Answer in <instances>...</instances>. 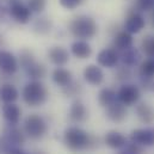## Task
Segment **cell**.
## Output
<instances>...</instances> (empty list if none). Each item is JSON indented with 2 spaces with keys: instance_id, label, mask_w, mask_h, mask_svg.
<instances>
[{
  "instance_id": "11",
  "label": "cell",
  "mask_w": 154,
  "mask_h": 154,
  "mask_svg": "<svg viewBox=\"0 0 154 154\" xmlns=\"http://www.w3.org/2000/svg\"><path fill=\"white\" fill-rule=\"evenodd\" d=\"M145 18L140 12H131L128 14L124 22V30L129 34H139L145 28Z\"/></svg>"
},
{
  "instance_id": "9",
  "label": "cell",
  "mask_w": 154,
  "mask_h": 154,
  "mask_svg": "<svg viewBox=\"0 0 154 154\" xmlns=\"http://www.w3.org/2000/svg\"><path fill=\"white\" fill-rule=\"evenodd\" d=\"M130 140L141 145L142 147H152L154 146V128H140L133 130L130 134Z\"/></svg>"
},
{
  "instance_id": "18",
  "label": "cell",
  "mask_w": 154,
  "mask_h": 154,
  "mask_svg": "<svg viewBox=\"0 0 154 154\" xmlns=\"http://www.w3.org/2000/svg\"><path fill=\"white\" fill-rule=\"evenodd\" d=\"M71 51L72 54L80 60H84V59H88L92 54V48L91 45L88 44L87 41H84V39H77L72 43L71 45Z\"/></svg>"
},
{
  "instance_id": "35",
  "label": "cell",
  "mask_w": 154,
  "mask_h": 154,
  "mask_svg": "<svg viewBox=\"0 0 154 154\" xmlns=\"http://www.w3.org/2000/svg\"><path fill=\"white\" fill-rule=\"evenodd\" d=\"M12 148V145L7 140V137L1 133L0 134V154H6Z\"/></svg>"
},
{
  "instance_id": "23",
  "label": "cell",
  "mask_w": 154,
  "mask_h": 154,
  "mask_svg": "<svg viewBox=\"0 0 154 154\" xmlns=\"http://www.w3.org/2000/svg\"><path fill=\"white\" fill-rule=\"evenodd\" d=\"M119 59H121V61H122V63L124 66L130 68V67H134V66H136L139 63V61H140V53H139V50L136 48L130 47V48H128V49L122 51Z\"/></svg>"
},
{
  "instance_id": "26",
  "label": "cell",
  "mask_w": 154,
  "mask_h": 154,
  "mask_svg": "<svg viewBox=\"0 0 154 154\" xmlns=\"http://www.w3.org/2000/svg\"><path fill=\"white\" fill-rule=\"evenodd\" d=\"M51 26H53V23L49 18L39 17L37 19H35L32 24V30L38 35H47L51 30Z\"/></svg>"
},
{
  "instance_id": "15",
  "label": "cell",
  "mask_w": 154,
  "mask_h": 154,
  "mask_svg": "<svg viewBox=\"0 0 154 154\" xmlns=\"http://www.w3.org/2000/svg\"><path fill=\"white\" fill-rule=\"evenodd\" d=\"M2 117L7 124L17 125L22 118V110L16 103L4 104L2 106Z\"/></svg>"
},
{
  "instance_id": "40",
  "label": "cell",
  "mask_w": 154,
  "mask_h": 154,
  "mask_svg": "<svg viewBox=\"0 0 154 154\" xmlns=\"http://www.w3.org/2000/svg\"><path fill=\"white\" fill-rule=\"evenodd\" d=\"M10 1V4H12V2H18V1H22V0H8Z\"/></svg>"
},
{
  "instance_id": "37",
  "label": "cell",
  "mask_w": 154,
  "mask_h": 154,
  "mask_svg": "<svg viewBox=\"0 0 154 154\" xmlns=\"http://www.w3.org/2000/svg\"><path fill=\"white\" fill-rule=\"evenodd\" d=\"M7 13H8V8H6L4 5L0 4V23L5 19V17H6Z\"/></svg>"
},
{
  "instance_id": "22",
  "label": "cell",
  "mask_w": 154,
  "mask_h": 154,
  "mask_svg": "<svg viewBox=\"0 0 154 154\" xmlns=\"http://www.w3.org/2000/svg\"><path fill=\"white\" fill-rule=\"evenodd\" d=\"M51 78H53V81L57 85V86H66L68 85L69 82L73 81V75L71 73V71L63 68V67H57L53 71V74H51Z\"/></svg>"
},
{
  "instance_id": "30",
  "label": "cell",
  "mask_w": 154,
  "mask_h": 154,
  "mask_svg": "<svg viewBox=\"0 0 154 154\" xmlns=\"http://www.w3.org/2000/svg\"><path fill=\"white\" fill-rule=\"evenodd\" d=\"M80 92H81V85L78 81H74V80L72 82H69L68 85L62 87V93L66 97H75Z\"/></svg>"
},
{
  "instance_id": "41",
  "label": "cell",
  "mask_w": 154,
  "mask_h": 154,
  "mask_svg": "<svg viewBox=\"0 0 154 154\" xmlns=\"http://www.w3.org/2000/svg\"><path fill=\"white\" fill-rule=\"evenodd\" d=\"M151 91H153L154 92V81H153V84H152V88H151Z\"/></svg>"
},
{
  "instance_id": "5",
  "label": "cell",
  "mask_w": 154,
  "mask_h": 154,
  "mask_svg": "<svg viewBox=\"0 0 154 154\" xmlns=\"http://www.w3.org/2000/svg\"><path fill=\"white\" fill-rule=\"evenodd\" d=\"M141 97L140 88L133 84H124L117 92V99L125 106H131L139 102Z\"/></svg>"
},
{
  "instance_id": "19",
  "label": "cell",
  "mask_w": 154,
  "mask_h": 154,
  "mask_svg": "<svg viewBox=\"0 0 154 154\" xmlns=\"http://www.w3.org/2000/svg\"><path fill=\"white\" fill-rule=\"evenodd\" d=\"M136 115L139 119L145 124L154 123V108L148 103H140L136 106Z\"/></svg>"
},
{
  "instance_id": "36",
  "label": "cell",
  "mask_w": 154,
  "mask_h": 154,
  "mask_svg": "<svg viewBox=\"0 0 154 154\" xmlns=\"http://www.w3.org/2000/svg\"><path fill=\"white\" fill-rule=\"evenodd\" d=\"M6 154H30V153H28L26 151H24L22 147H12Z\"/></svg>"
},
{
  "instance_id": "6",
  "label": "cell",
  "mask_w": 154,
  "mask_h": 154,
  "mask_svg": "<svg viewBox=\"0 0 154 154\" xmlns=\"http://www.w3.org/2000/svg\"><path fill=\"white\" fill-rule=\"evenodd\" d=\"M8 14L12 17V19L19 24H28L31 19L32 12L28 7V5H24L22 1L12 2L8 7Z\"/></svg>"
},
{
  "instance_id": "13",
  "label": "cell",
  "mask_w": 154,
  "mask_h": 154,
  "mask_svg": "<svg viewBox=\"0 0 154 154\" xmlns=\"http://www.w3.org/2000/svg\"><path fill=\"white\" fill-rule=\"evenodd\" d=\"M127 106L123 105L121 102H115L114 104L109 105L108 108H105V116L108 119H110L111 122L115 123H121L127 117Z\"/></svg>"
},
{
  "instance_id": "14",
  "label": "cell",
  "mask_w": 154,
  "mask_h": 154,
  "mask_svg": "<svg viewBox=\"0 0 154 154\" xmlns=\"http://www.w3.org/2000/svg\"><path fill=\"white\" fill-rule=\"evenodd\" d=\"M48 57L51 63L57 67H62L69 61V53L63 47H51L48 50Z\"/></svg>"
},
{
  "instance_id": "4",
  "label": "cell",
  "mask_w": 154,
  "mask_h": 154,
  "mask_svg": "<svg viewBox=\"0 0 154 154\" xmlns=\"http://www.w3.org/2000/svg\"><path fill=\"white\" fill-rule=\"evenodd\" d=\"M23 130L28 137L32 140H39L45 135L48 130V125L42 116L37 114H31L25 118Z\"/></svg>"
},
{
  "instance_id": "20",
  "label": "cell",
  "mask_w": 154,
  "mask_h": 154,
  "mask_svg": "<svg viewBox=\"0 0 154 154\" xmlns=\"http://www.w3.org/2000/svg\"><path fill=\"white\" fill-rule=\"evenodd\" d=\"M130 47H133V36L128 31H118L114 36V48L116 50L123 51Z\"/></svg>"
},
{
  "instance_id": "33",
  "label": "cell",
  "mask_w": 154,
  "mask_h": 154,
  "mask_svg": "<svg viewBox=\"0 0 154 154\" xmlns=\"http://www.w3.org/2000/svg\"><path fill=\"white\" fill-rule=\"evenodd\" d=\"M59 1L60 5L66 10H74L84 2V0H59Z\"/></svg>"
},
{
  "instance_id": "27",
  "label": "cell",
  "mask_w": 154,
  "mask_h": 154,
  "mask_svg": "<svg viewBox=\"0 0 154 154\" xmlns=\"http://www.w3.org/2000/svg\"><path fill=\"white\" fill-rule=\"evenodd\" d=\"M18 61H19V67H22L24 71L30 67L34 62H36L35 60V55L31 50L29 49H22L19 51V57H18Z\"/></svg>"
},
{
  "instance_id": "7",
  "label": "cell",
  "mask_w": 154,
  "mask_h": 154,
  "mask_svg": "<svg viewBox=\"0 0 154 154\" xmlns=\"http://www.w3.org/2000/svg\"><path fill=\"white\" fill-rule=\"evenodd\" d=\"M19 68L18 59L8 50L0 49V69L7 75H13Z\"/></svg>"
},
{
  "instance_id": "25",
  "label": "cell",
  "mask_w": 154,
  "mask_h": 154,
  "mask_svg": "<svg viewBox=\"0 0 154 154\" xmlns=\"http://www.w3.org/2000/svg\"><path fill=\"white\" fill-rule=\"evenodd\" d=\"M26 75L30 78L31 80H41L45 77L47 74V68L43 63H39V62H34L30 67H28L25 71Z\"/></svg>"
},
{
  "instance_id": "1",
  "label": "cell",
  "mask_w": 154,
  "mask_h": 154,
  "mask_svg": "<svg viewBox=\"0 0 154 154\" xmlns=\"http://www.w3.org/2000/svg\"><path fill=\"white\" fill-rule=\"evenodd\" d=\"M99 137L90 135L86 130L79 127H69L63 133L65 146L74 153L93 151L99 147Z\"/></svg>"
},
{
  "instance_id": "21",
  "label": "cell",
  "mask_w": 154,
  "mask_h": 154,
  "mask_svg": "<svg viewBox=\"0 0 154 154\" xmlns=\"http://www.w3.org/2000/svg\"><path fill=\"white\" fill-rule=\"evenodd\" d=\"M19 97V92L17 87L12 84H4L0 87V99L4 102V104L14 103Z\"/></svg>"
},
{
  "instance_id": "3",
  "label": "cell",
  "mask_w": 154,
  "mask_h": 154,
  "mask_svg": "<svg viewBox=\"0 0 154 154\" xmlns=\"http://www.w3.org/2000/svg\"><path fill=\"white\" fill-rule=\"evenodd\" d=\"M22 97L26 105L36 108L47 102L48 91L39 80H31L23 87Z\"/></svg>"
},
{
  "instance_id": "38",
  "label": "cell",
  "mask_w": 154,
  "mask_h": 154,
  "mask_svg": "<svg viewBox=\"0 0 154 154\" xmlns=\"http://www.w3.org/2000/svg\"><path fill=\"white\" fill-rule=\"evenodd\" d=\"M117 154H134V153H133V152H130L129 149H127V148L124 147V149H122L121 152H118Z\"/></svg>"
},
{
  "instance_id": "2",
  "label": "cell",
  "mask_w": 154,
  "mask_h": 154,
  "mask_svg": "<svg viewBox=\"0 0 154 154\" xmlns=\"http://www.w3.org/2000/svg\"><path fill=\"white\" fill-rule=\"evenodd\" d=\"M69 32L77 39L88 41L97 35L98 25L92 17L81 14L69 23Z\"/></svg>"
},
{
  "instance_id": "31",
  "label": "cell",
  "mask_w": 154,
  "mask_h": 154,
  "mask_svg": "<svg viewBox=\"0 0 154 154\" xmlns=\"http://www.w3.org/2000/svg\"><path fill=\"white\" fill-rule=\"evenodd\" d=\"M26 5L32 13H41L45 8L47 0H28Z\"/></svg>"
},
{
  "instance_id": "12",
  "label": "cell",
  "mask_w": 154,
  "mask_h": 154,
  "mask_svg": "<svg viewBox=\"0 0 154 154\" xmlns=\"http://www.w3.org/2000/svg\"><path fill=\"white\" fill-rule=\"evenodd\" d=\"M82 77L85 81L92 86H98L104 80V73L103 69L97 65H88L85 67L82 72Z\"/></svg>"
},
{
  "instance_id": "39",
  "label": "cell",
  "mask_w": 154,
  "mask_h": 154,
  "mask_svg": "<svg viewBox=\"0 0 154 154\" xmlns=\"http://www.w3.org/2000/svg\"><path fill=\"white\" fill-rule=\"evenodd\" d=\"M32 154H47L45 152H43V151H37V152H35V153Z\"/></svg>"
},
{
  "instance_id": "10",
  "label": "cell",
  "mask_w": 154,
  "mask_h": 154,
  "mask_svg": "<svg viewBox=\"0 0 154 154\" xmlns=\"http://www.w3.org/2000/svg\"><path fill=\"white\" fill-rule=\"evenodd\" d=\"M119 61V54L118 50L115 48H105L100 50L97 55V63L102 67L112 68Z\"/></svg>"
},
{
  "instance_id": "29",
  "label": "cell",
  "mask_w": 154,
  "mask_h": 154,
  "mask_svg": "<svg viewBox=\"0 0 154 154\" xmlns=\"http://www.w3.org/2000/svg\"><path fill=\"white\" fill-rule=\"evenodd\" d=\"M141 49L142 51L148 56L154 57V36L153 35H147L141 41Z\"/></svg>"
},
{
  "instance_id": "34",
  "label": "cell",
  "mask_w": 154,
  "mask_h": 154,
  "mask_svg": "<svg viewBox=\"0 0 154 154\" xmlns=\"http://www.w3.org/2000/svg\"><path fill=\"white\" fill-rule=\"evenodd\" d=\"M136 6L140 11H151L154 7V0H136Z\"/></svg>"
},
{
  "instance_id": "42",
  "label": "cell",
  "mask_w": 154,
  "mask_h": 154,
  "mask_svg": "<svg viewBox=\"0 0 154 154\" xmlns=\"http://www.w3.org/2000/svg\"><path fill=\"white\" fill-rule=\"evenodd\" d=\"M152 20H153V25H154V13H153V16H152Z\"/></svg>"
},
{
  "instance_id": "8",
  "label": "cell",
  "mask_w": 154,
  "mask_h": 154,
  "mask_svg": "<svg viewBox=\"0 0 154 154\" xmlns=\"http://www.w3.org/2000/svg\"><path fill=\"white\" fill-rule=\"evenodd\" d=\"M2 134L7 137L12 147H23L26 141V134L17 125H11L6 123V125L2 129Z\"/></svg>"
},
{
  "instance_id": "24",
  "label": "cell",
  "mask_w": 154,
  "mask_h": 154,
  "mask_svg": "<svg viewBox=\"0 0 154 154\" xmlns=\"http://www.w3.org/2000/svg\"><path fill=\"white\" fill-rule=\"evenodd\" d=\"M117 100H118L117 99V93L112 88L105 87V88H102L98 93V103L103 108H108L109 105L114 104Z\"/></svg>"
},
{
  "instance_id": "32",
  "label": "cell",
  "mask_w": 154,
  "mask_h": 154,
  "mask_svg": "<svg viewBox=\"0 0 154 154\" xmlns=\"http://www.w3.org/2000/svg\"><path fill=\"white\" fill-rule=\"evenodd\" d=\"M115 78L118 81H127V80H129L131 78V71H130V68L127 67V66H124V65L121 66V67H118L115 73Z\"/></svg>"
},
{
  "instance_id": "17",
  "label": "cell",
  "mask_w": 154,
  "mask_h": 154,
  "mask_svg": "<svg viewBox=\"0 0 154 154\" xmlns=\"http://www.w3.org/2000/svg\"><path fill=\"white\" fill-rule=\"evenodd\" d=\"M104 142L108 147L112 148V149H121V148H124L125 145L128 143L127 141V137L119 133V131H116V130H110L106 133L105 137H104Z\"/></svg>"
},
{
  "instance_id": "16",
  "label": "cell",
  "mask_w": 154,
  "mask_h": 154,
  "mask_svg": "<svg viewBox=\"0 0 154 154\" xmlns=\"http://www.w3.org/2000/svg\"><path fill=\"white\" fill-rule=\"evenodd\" d=\"M68 116H69V119L74 123H82L87 119L88 117V111L85 106V104L81 102V100H74L69 108V112H68Z\"/></svg>"
},
{
  "instance_id": "28",
  "label": "cell",
  "mask_w": 154,
  "mask_h": 154,
  "mask_svg": "<svg viewBox=\"0 0 154 154\" xmlns=\"http://www.w3.org/2000/svg\"><path fill=\"white\" fill-rule=\"evenodd\" d=\"M139 75L141 78H154V59H147L143 62H141L139 67Z\"/></svg>"
}]
</instances>
